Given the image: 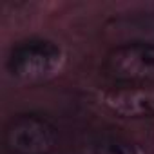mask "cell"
Returning a JSON list of instances; mask_svg holds the SVG:
<instances>
[{
    "label": "cell",
    "mask_w": 154,
    "mask_h": 154,
    "mask_svg": "<svg viewBox=\"0 0 154 154\" xmlns=\"http://www.w3.org/2000/svg\"><path fill=\"white\" fill-rule=\"evenodd\" d=\"M109 80L123 85H143L154 82V44L131 42L112 47L103 60Z\"/></svg>",
    "instance_id": "cell-1"
},
{
    "label": "cell",
    "mask_w": 154,
    "mask_h": 154,
    "mask_svg": "<svg viewBox=\"0 0 154 154\" xmlns=\"http://www.w3.org/2000/svg\"><path fill=\"white\" fill-rule=\"evenodd\" d=\"M62 62L60 47L44 38H29L17 44L8 58V71L20 82H38L51 76Z\"/></svg>",
    "instance_id": "cell-2"
},
{
    "label": "cell",
    "mask_w": 154,
    "mask_h": 154,
    "mask_svg": "<svg viewBox=\"0 0 154 154\" xmlns=\"http://www.w3.org/2000/svg\"><path fill=\"white\" fill-rule=\"evenodd\" d=\"M4 141L13 154H51L56 149L58 132L38 114H18L8 123Z\"/></svg>",
    "instance_id": "cell-3"
},
{
    "label": "cell",
    "mask_w": 154,
    "mask_h": 154,
    "mask_svg": "<svg viewBox=\"0 0 154 154\" xmlns=\"http://www.w3.org/2000/svg\"><path fill=\"white\" fill-rule=\"evenodd\" d=\"M103 105L122 118H149L154 116V91L127 87L103 94Z\"/></svg>",
    "instance_id": "cell-4"
},
{
    "label": "cell",
    "mask_w": 154,
    "mask_h": 154,
    "mask_svg": "<svg viewBox=\"0 0 154 154\" xmlns=\"http://www.w3.org/2000/svg\"><path fill=\"white\" fill-rule=\"evenodd\" d=\"M89 154H136L134 147L122 138H102L91 145Z\"/></svg>",
    "instance_id": "cell-5"
}]
</instances>
